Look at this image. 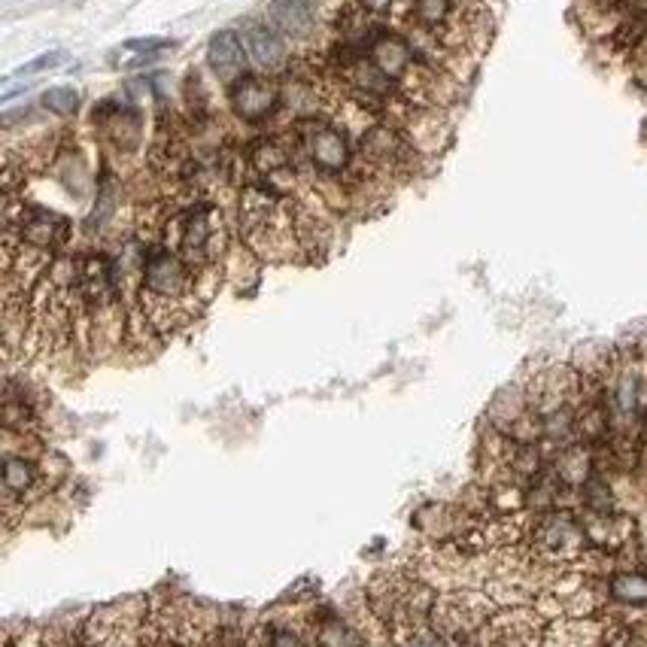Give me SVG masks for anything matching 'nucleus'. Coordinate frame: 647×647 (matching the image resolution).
<instances>
[{"instance_id": "nucleus-1", "label": "nucleus", "mask_w": 647, "mask_h": 647, "mask_svg": "<svg viewBox=\"0 0 647 647\" xmlns=\"http://www.w3.org/2000/svg\"><path fill=\"white\" fill-rule=\"evenodd\" d=\"M529 556L544 569H578L584 556L593 550L584 517L572 508H556L544 514H532L529 535L523 541Z\"/></svg>"}, {"instance_id": "nucleus-2", "label": "nucleus", "mask_w": 647, "mask_h": 647, "mask_svg": "<svg viewBox=\"0 0 647 647\" xmlns=\"http://www.w3.org/2000/svg\"><path fill=\"white\" fill-rule=\"evenodd\" d=\"M292 140L298 143L304 171L313 177H347L356 165V143L344 125L329 116H307L289 125Z\"/></svg>"}, {"instance_id": "nucleus-3", "label": "nucleus", "mask_w": 647, "mask_h": 647, "mask_svg": "<svg viewBox=\"0 0 647 647\" xmlns=\"http://www.w3.org/2000/svg\"><path fill=\"white\" fill-rule=\"evenodd\" d=\"M356 158L365 161L371 171H377L383 180L392 177H414L423 165V155L408 143V137L401 134L386 119H371L359 128L356 134Z\"/></svg>"}, {"instance_id": "nucleus-4", "label": "nucleus", "mask_w": 647, "mask_h": 647, "mask_svg": "<svg viewBox=\"0 0 647 647\" xmlns=\"http://www.w3.org/2000/svg\"><path fill=\"white\" fill-rule=\"evenodd\" d=\"M140 292H149L155 298H168V301H180L189 307L201 310V298L195 289V271L189 268V262L165 247V244H146V256H143V271H140Z\"/></svg>"}, {"instance_id": "nucleus-5", "label": "nucleus", "mask_w": 647, "mask_h": 647, "mask_svg": "<svg viewBox=\"0 0 647 647\" xmlns=\"http://www.w3.org/2000/svg\"><path fill=\"white\" fill-rule=\"evenodd\" d=\"M225 98L231 113L247 125L268 122L283 110V86L277 83V76H268V73L247 70L225 89Z\"/></svg>"}, {"instance_id": "nucleus-6", "label": "nucleus", "mask_w": 647, "mask_h": 647, "mask_svg": "<svg viewBox=\"0 0 647 647\" xmlns=\"http://www.w3.org/2000/svg\"><path fill=\"white\" fill-rule=\"evenodd\" d=\"M365 55L389 79V83H395L401 89V95L408 92V86L414 83L420 67H423L411 40L404 34L389 31V28H374V34L365 46Z\"/></svg>"}, {"instance_id": "nucleus-7", "label": "nucleus", "mask_w": 647, "mask_h": 647, "mask_svg": "<svg viewBox=\"0 0 647 647\" xmlns=\"http://www.w3.org/2000/svg\"><path fill=\"white\" fill-rule=\"evenodd\" d=\"M70 234H73V225L67 216L46 210V207H37V204H28L19 228L4 231V240H10V244L34 247L40 253H49V256H58L70 244Z\"/></svg>"}, {"instance_id": "nucleus-8", "label": "nucleus", "mask_w": 647, "mask_h": 647, "mask_svg": "<svg viewBox=\"0 0 647 647\" xmlns=\"http://www.w3.org/2000/svg\"><path fill=\"white\" fill-rule=\"evenodd\" d=\"M98 134L122 155L134 152L143 143V113L122 101H101L92 110Z\"/></svg>"}, {"instance_id": "nucleus-9", "label": "nucleus", "mask_w": 647, "mask_h": 647, "mask_svg": "<svg viewBox=\"0 0 647 647\" xmlns=\"http://www.w3.org/2000/svg\"><path fill=\"white\" fill-rule=\"evenodd\" d=\"M240 40H244L247 55L259 67V73L283 76L289 70L292 58H289L286 40H283V34L271 22H256V19L247 22L244 31H240Z\"/></svg>"}, {"instance_id": "nucleus-10", "label": "nucleus", "mask_w": 647, "mask_h": 647, "mask_svg": "<svg viewBox=\"0 0 647 647\" xmlns=\"http://www.w3.org/2000/svg\"><path fill=\"white\" fill-rule=\"evenodd\" d=\"M590 544L608 556H623L635 541H638V526L629 514L623 511H608V514H581Z\"/></svg>"}, {"instance_id": "nucleus-11", "label": "nucleus", "mask_w": 647, "mask_h": 647, "mask_svg": "<svg viewBox=\"0 0 647 647\" xmlns=\"http://www.w3.org/2000/svg\"><path fill=\"white\" fill-rule=\"evenodd\" d=\"M304 638L310 647H359L362 638L359 632L341 620V614H335L332 608H316L304 617L301 626Z\"/></svg>"}, {"instance_id": "nucleus-12", "label": "nucleus", "mask_w": 647, "mask_h": 647, "mask_svg": "<svg viewBox=\"0 0 647 647\" xmlns=\"http://www.w3.org/2000/svg\"><path fill=\"white\" fill-rule=\"evenodd\" d=\"M247 46L240 40V34L234 31H216L207 43V64L210 70L222 79L225 86H231L234 79H240L247 73Z\"/></svg>"}, {"instance_id": "nucleus-13", "label": "nucleus", "mask_w": 647, "mask_h": 647, "mask_svg": "<svg viewBox=\"0 0 647 647\" xmlns=\"http://www.w3.org/2000/svg\"><path fill=\"white\" fill-rule=\"evenodd\" d=\"M268 22L292 40H304L316 28V16L307 0H271L268 4Z\"/></svg>"}, {"instance_id": "nucleus-14", "label": "nucleus", "mask_w": 647, "mask_h": 647, "mask_svg": "<svg viewBox=\"0 0 647 647\" xmlns=\"http://www.w3.org/2000/svg\"><path fill=\"white\" fill-rule=\"evenodd\" d=\"M605 590H608V602L647 611V572L617 569L605 578Z\"/></svg>"}, {"instance_id": "nucleus-15", "label": "nucleus", "mask_w": 647, "mask_h": 647, "mask_svg": "<svg viewBox=\"0 0 647 647\" xmlns=\"http://www.w3.org/2000/svg\"><path fill=\"white\" fill-rule=\"evenodd\" d=\"M599 647H647V629H641L623 617H608V620H602Z\"/></svg>"}, {"instance_id": "nucleus-16", "label": "nucleus", "mask_w": 647, "mask_h": 647, "mask_svg": "<svg viewBox=\"0 0 647 647\" xmlns=\"http://www.w3.org/2000/svg\"><path fill=\"white\" fill-rule=\"evenodd\" d=\"M79 104H83V98H79L73 86H52L43 92V107L55 116H73Z\"/></svg>"}, {"instance_id": "nucleus-17", "label": "nucleus", "mask_w": 647, "mask_h": 647, "mask_svg": "<svg viewBox=\"0 0 647 647\" xmlns=\"http://www.w3.org/2000/svg\"><path fill=\"white\" fill-rule=\"evenodd\" d=\"M64 61V52L61 49H55V52H43V55H37L34 61H28L25 67H19L16 70V76H31V73H43V70H52L55 64H61Z\"/></svg>"}, {"instance_id": "nucleus-18", "label": "nucleus", "mask_w": 647, "mask_h": 647, "mask_svg": "<svg viewBox=\"0 0 647 647\" xmlns=\"http://www.w3.org/2000/svg\"><path fill=\"white\" fill-rule=\"evenodd\" d=\"M125 49L140 52V55H158L165 49H174V40H161V37H146V40H128Z\"/></svg>"}, {"instance_id": "nucleus-19", "label": "nucleus", "mask_w": 647, "mask_h": 647, "mask_svg": "<svg viewBox=\"0 0 647 647\" xmlns=\"http://www.w3.org/2000/svg\"><path fill=\"white\" fill-rule=\"evenodd\" d=\"M395 4H398V0H359V7H362L368 16H383V13H389Z\"/></svg>"}, {"instance_id": "nucleus-20", "label": "nucleus", "mask_w": 647, "mask_h": 647, "mask_svg": "<svg viewBox=\"0 0 647 647\" xmlns=\"http://www.w3.org/2000/svg\"><path fill=\"white\" fill-rule=\"evenodd\" d=\"M599 4L617 10V13H635V10H644L647 0H599Z\"/></svg>"}]
</instances>
